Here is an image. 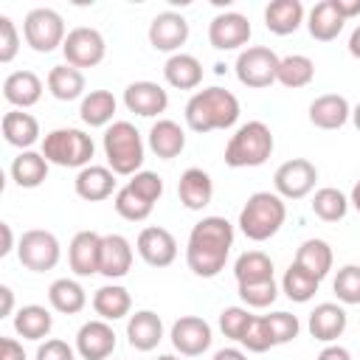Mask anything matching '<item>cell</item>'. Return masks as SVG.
Masks as SVG:
<instances>
[{"label": "cell", "mask_w": 360, "mask_h": 360, "mask_svg": "<svg viewBox=\"0 0 360 360\" xmlns=\"http://www.w3.org/2000/svg\"><path fill=\"white\" fill-rule=\"evenodd\" d=\"M233 248V225L225 217H202L186 245V264L200 278H214L228 262V253Z\"/></svg>", "instance_id": "1"}, {"label": "cell", "mask_w": 360, "mask_h": 360, "mask_svg": "<svg viewBox=\"0 0 360 360\" xmlns=\"http://www.w3.org/2000/svg\"><path fill=\"white\" fill-rule=\"evenodd\" d=\"M239 121V98L225 87H205L186 104V124L194 132L228 129Z\"/></svg>", "instance_id": "2"}, {"label": "cell", "mask_w": 360, "mask_h": 360, "mask_svg": "<svg viewBox=\"0 0 360 360\" xmlns=\"http://www.w3.org/2000/svg\"><path fill=\"white\" fill-rule=\"evenodd\" d=\"M287 219V205L276 191H256L239 211V228L248 239L264 242L278 233Z\"/></svg>", "instance_id": "3"}, {"label": "cell", "mask_w": 360, "mask_h": 360, "mask_svg": "<svg viewBox=\"0 0 360 360\" xmlns=\"http://www.w3.org/2000/svg\"><path fill=\"white\" fill-rule=\"evenodd\" d=\"M273 155V132L264 121H248L242 124L228 146H225V163L231 169H250V166H262L267 158Z\"/></svg>", "instance_id": "4"}, {"label": "cell", "mask_w": 360, "mask_h": 360, "mask_svg": "<svg viewBox=\"0 0 360 360\" xmlns=\"http://www.w3.org/2000/svg\"><path fill=\"white\" fill-rule=\"evenodd\" d=\"M104 155L115 174L132 177L143 166V141L135 124L129 121H112L104 132Z\"/></svg>", "instance_id": "5"}, {"label": "cell", "mask_w": 360, "mask_h": 360, "mask_svg": "<svg viewBox=\"0 0 360 360\" xmlns=\"http://www.w3.org/2000/svg\"><path fill=\"white\" fill-rule=\"evenodd\" d=\"M96 146H93V138L82 129H73V127H59V129H51L42 141V155L48 163H56V166H65V169H84L90 166V158H93Z\"/></svg>", "instance_id": "6"}, {"label": "cell", "mask_w": 360, "mask_h": 360, "mask_svg": "<svg viewBox=\"0 0 360 360\" xmlns=\"http://www.w3.org/2000/svg\"><path fill=\"white\" fill-rule=\"evenodd\" d=\"M22 37L25 42L37 51V53H51L53 48L65 45V20L59 11L48 8V6H39V8H31L22 20Z\"/></svg>", "instance_id": "7"}, {"label": "cell", "mask_w": 360, "mask_h": 360, "mask_svg": "<svg viewBox=\"0 0 360 360\" xmlns=\"http://www.w3.org/2000/svg\"><path fill=\"white\" fill-rule=\"evenodd\" d=\"M278 56L276 51L264 48V45H253V48H245L239 56H236V79L245 84V87H270L278 76Z\"/></svg>", "instance_id": "8"}, {"label": "cell", "mask_w": 360, "mask_h": 360, "mask_svg": "<svg viewBox=\"0 0 360 360\" xmlns=\"http://www.w3.org/2000/svg\"><path fill=\"white\" fill-rule=\"evenodd\" d=\"M59 239L51 233V231H42V228H31L20 236V245H17V256H20V264L34 270V273H45V270H53L59 264Z\"/></svg>", "instance_id": "9"}, {"label": "cell", "mask_w": 360, "mask_h": 360, "mask_svg": "<svg viewBox=\"0 0 360 360\" xmlns=\"http://www.w3.org/2000/svg\"><path fill=\"white\" fill-rule=\"evenodd\" d=\"M315 180H318V169L307 158L284 160L276 169V174H273V186H276V194L281 200H301V197H307L315 188Z\"/></svg>", "instance_id": "10"}, {"label": "cell", "mask_w": 360, "mask_h": 360, "mask_svg": "<svg viewBox=\"0 0 360 360\" xmlns=\"http://www.w3.org/2000/svg\"><path fill=\"white\" fill-rule=\"evenodd\" d=\"M62 53H65L68 65H73V68L82 70V68H96L104 59L107 45H104L101 31L87 28V25H79V28L68 31L65 45H62Z\"/></svg>", "instance_id": "11"}, {"label": "cell", "mask_w": 360, "mask_h": 360, "mask_svg": "<svg viewBox=\"0 0 360 360\" xmlns=\"http://www.w3.org/2000/svg\"><path fill=\"white\" fill-rule=\"evenodd\" d=\"M250 22L239 11H222L208 22V42L217 51H236L250 39Z\"/></svg>", "instance_id": "12"}, {"label": "cell", "mask_w": 360, "mask_h": 360, "mask_svg": "<svg viewBox=\"0 0 360 360\" xmlns=\"http://www.w3.org/2000/svg\"><path fill=\"white\" fill-rule=\"evenodd\" d=\"M135 250L138 256L149 264V267H169L177 259V239L160 228V225H149L138 233L135 239Z\"/></svg>", "instance_id": "13"}, {"label": "cell", "mask_w": 360, "mask_h": 360, "mask_svg": "<svg viewBox=\"0 0 360 360\" xmlns=\"http://www.w3.org/2000/svg\"><path fill=\"white\" fill-rule=\"evenodd\" d=\"M172 346L180 352V354H186V357H197V354H202L208 346H211V326H208V321H202V318H197V315H183V318H177L174 323H172Z\"/></svg>", "instance_id": "14"}, {"label": "cell", "mask_w": 360, "mask_h": 360, "mask_svg": "<svg viewBox=\"0 0 360 360\" xmlns=\"http://www.w3.org/2000/svg\"><path fill=\"white\" fill-rule=\"evenodd\" d=\"M186 39H188V22L177 11H160L149 22V42L155 51L180 53V45H186Z\"/></svg>", "instance_id": "15"}, {"label": "cell", "mask_w": 360, "mask_h": 360, "mask_svg": "<svg viewBox=\"0 0 360 360\" xmlns=\"http://www.w3.org/2000/svg\"><path fill=\"white\" fill-rule=\"evenodd\" d=\"M124 104L129 112L141 118H155L169 107V93L158 82H132L124 90Z\"/></svg>", "instance_id": "16"}, {"label": "cell", "mask_w": 360, "mask_h": 360, "mask_svg": "<svg viewBox=\"0 0 360 360\" xmlns=\"http://www.w3.org/2000/svg\"><path fill=\"white\" fill-rule=\"evenodd\" d=\"M115 349V332L107 321H87L76 332V352L84 360H107Z\"/></svg>", "instance_id": "17"}, {"label": "cell", "mask_w": 360, "mask_h": 360, "mask_svg": "<svg viewBox=\"0 0 360 360\" xmlns=\"http://www.w3.org/2000/svg\"><path fill=\"white\" fill-rule=\"evenodd\" d=\"M68 262L76 276H96L101 267V233L96 231H79L70 239Z\"/></svg>", "instance_id": "18"}, {"label": "cell", "mask_w": 360, "mask_h": 360, "mask_svg": "<svg viewBox=\"0 0 360 360\" xmlns=\"http://www.w3.org/2000/svg\"><path fill=\"white\" fill-rule=\"evenodd\" d=\"M73 188H76V194H79L82 200H87V202H101V200H107V197L112 194V188H115V172H112L110 166H96V163H90V166L79 169V174H76V180H73Z\"/></svg>", "instance_id": "19"}, {"label": "cell", "mask_w": 360, "mask_h": 360, "mask_svg": "<svg viewBox=\"0 0 360 360\" xmlns=\"http://www.w3.org/2000/svg\"><path fill=\"white\" fill-rule=\"evenodd\" d=\"M127 340L138 352H152L163 340V321L152 309H138L127 321Z\"/></svg>", "instance_id": "20"}, {"label": "cell", "mask_w": 360, "mask_h": 360, "mask_svg": "<svg viewBox=\"0 0 360 360\" xmlns=\"http://www.w3.org/2000/svg\"><path fill=\"white\" fill-rule=\"evenodd\" d=\"M3 98L17 110L34 107L42 98V79L34 70H14L3 82Z\"/></svg>", "instance_id": "21"}, {"label": "cell", "mask_w": 360, "mask_h": 360, "mask_svg": "<svg viewBox=\"0 0 360 360\" xmlns=\"http://www.w3.org/2000/svg\"><path fill=\"white\" fill-rule=\"evenodd\" d=\"M177 197L188 211H202L214 197V183H211L208 172H202L197 166L186 169L177 180Z\"/></svg>", "instance_id": "22"}, {"label": "cell", "mask_w": 360, "mask_h": 360, "mask_svg": "<svg viewBox=\"0 0 360 360\" xmlns=\"http://www.w3.org/2000/svg\"><path fill=\"white\" fill-rule=\"evenodd\" d=\"M132 267V245L121 233H107L101 236V267L98 273L107 278H121Z\"/></svg>", "instance_id": "23"}, {"label": "cell", "mask_w": 360, "mask_h": 360, "mask_svg": "<svg viewBox=\"0 0 360 360\" xmlns=\"http://www.w3.org/2000/svg\"><path fill=\"white\" fill-rule=\"evenodd\" d=\"M346 321L349 318H346L343 307H338L332 301H323L309 312V335L321 343H332L346 332Z\"/></svg>", "instance_id": "24"}, {"label": "cell", "mask_w": 360, "mask_h": 360, "mask_svg": "<svg viewBox=\"0 0 360 360\" xmlns=\"http://www.w3.org/2000/svg\"><path fill=\"white\" fill-rule=\"evenodd\" d=\"M352 118V107L338 93H323L309 104V121L318 129H340Z\"/></svg>", "instance_id": "25"}, {"label": "cell", "mask_w": 360, "mask_h": 360, "mask_svg": "<svg viewBox=\"0 0 360 360\" xmlns=\"http://www.w3.org/2000/svg\"><path fill=\"white\" fill-rule=\"evenodd\" d=\"M149 149L163 158V160H172L177 158L183 149H186V132L177 121L172 118H158L149 129Z\"/></svg>", "instance_id": "26"}, {"label": "cell", "mask_w": 360, "mask_h": 360, "mask_svg": "<svg viewBox=\"0 0 360 360\" xmlns=\"http://www.w3.org/2000/svg\"><path fill=\"white\" fill-rule=\"evenodd\" d=\"M343 25H346V17L338 11V3L335 0H321L309 11V17H307V28H309L312 39H318V42L338 39V34L343 31Z\"/></svg>", "instance_id": "27"}, {"label": "cell", "mask_w": 360, "mask_h": 360, "mask_svg": "<svg viewBox=\"0 0 360 360\" xmlns=\"http://www.w3.org/2000/svg\"><path fill=\"white\" fill-rule=\"evenodd\" d=\"M301 22H304V3L301 0H273L264 8V25H267V31H273L278 37L298 31Z\"/></svg>", "instance_id": "28"}, {"label": "cell", "mask_w": 360, "mask_h": 360, "mask_svg": "<svg viewBox=\"0 0 360 360\" xmlns=\"http://www.w3.org/2000/svg\"><path fill=\"white\" fill-rule=\"evenodd\" d=\"M3 138L17 146V149H31L39 138V121L31 115V112H22V110H8L3 115Z\"/></svg>", "instance_id": "29"}, {"label": "cell", "mask_w": 360, "mask_h": 360, "mask_svg": "<svg viewBox=\"0 0 360 360\" xmlns=\"http://www.w3.org/2000/svg\"><path fill=\"white\" fill-rule=\"evenodd\" d=\"M163 76L177 90H194L202 82V65L191 53H172L163 65Z\"/></svg>", "instance_id": "30"}, {"label": "cell", "mask_w": 360, "mask_h": 360, "mask_svg": "<svg viewBox=\"0 0 360 360\" xmlns=\"http://www.w3.org/2000/svg\"><path fill=\"white\" fill-rule=\"evenodd\" d=\"M45 177H48V160L42 152L25 149L11 160V180L20 188H37L45 183Z\"/></svg>", "instance_id": "31"}, {"label": "cell", "mask_w": 360, "mask_h": 360, "mask_svg": "<svg viewBox=\"0 0 360 360\" xmlns=\"http://www.w3.org/2000/svg\"><path fill=\"white\" fill-rule=\"evenodd\" d=\"M93 309L98 312L101 321H118L127 318L132 309V298L127 292V287L121 284H104L93 292Z\"/></svg>", "instance_id": "32"}, {"label": "cell", "mask_w": 360, "mask_h": 360, "mask_svg": "<svg viewBox=\"0 0 360 360\" xmlns=\"http://www.w3.org/2000/svg\"><path fill=\"white\" fill-rule=\"evenodd\" d=\"M51 326H53V315L45 307H39V304H25L14 315V329L25 340H42V338H48Z\"/></svg>", "instance_id": "33"}, {"label": "cell", "mask_w": 360, "mask_h": 360, "mask_svg": "<svg viewBox=\"0 0 360 360\" xmlns=\"http://www.w3.org/2000/svg\"><path fill=\"white\" fill-rule=\"evenodd\" d=\"M332 248H329V242H323V239H307V242H301V248L295 250V264L298 267H304L309 276H315L318 281L332 270Z\"/></svg>", "instance_id": "34"}, {"label": "cell", "mask_w": 360, "mask_h": 360, "mask_svg": "<svg viewBox=\"0 0 360 360\" xmlns=\"http://www.w3.org/2000/svg\"><path fill=\"white\" fill-rule=\"evenodd\" d=\"M48 301L56 312L62 315H76L84 309L87 304V295H84V287L76 281V278H56L51 287H48Z\"/></svg>", "instance_id": "35"}, {"label": "cell", "mask_w": 360, "mask_h": 360, "mask_svg": "<svg viewBox=\"0 0 360 360\" xmlns=\"http://www.w3.org/2000/svg\"><path fill=\"white\" fill-rule=\"evenodd\" d=\"M48 90L59 101H73L84 93V73L73 65H56L48 70Z\"/></svg>", "instance_id": "36"}, {"label": "cell", "mask_w": 360, "mask_h": 360, "mask_svg": "<svg viewBox=\"0 0 360 360\" xmlns=\"http://www.w3.org/2000/svg\"><path fill=\"white\" fill-rule=\"evenodd\" d=\"M79 115L87 127H107L115 115V96L110 90H90L82 98Z\"/></svg>", "instance_id": "37"}, {"label": "cell", "mask_w": 360, "mask_h": 360, "mask_svg": "<svg viewBox=\"0 0 360 360\" xmlns=\"http://www.w3.org/2000/svg\"><path fill=\"white\" fill-rule=\"evenodd\" d=\"M315 79V62L304 53H290L278 62V76L276 82L290 87V90H298V87H307L309 82Z\"/></svg>", "instance_id": "38"}, {"label": "cell", "mask_w": 360, "mask_h": 360, "mask_svg": "<svg viewBox=\"0 0 360 360\" xmlns=\"http://www.w3.org/2000/svg\"><path fill=\"white\" fill-rule=\"evenodd\" d=\"M233 276L239 284L267 281V278H273V259L262 250H245L233 264Z\"/></svg>", "instance_id": "39"}, {"label": "cell", "mask_w": 360, "mask_h": 360, "mask_svg": "<svg viewBox=\"0 0 360 360\" xmlns=\"http://www.w3.org/2000/svg\"><path fill=\"white\" fill-rule=\"evenodd\" d=\"M318 278L315 276H309L304 267H298L295 262L287 267V273H284V278H281V290H284V295L290 298V301H295V304H307L315 292H318Z\"/></svg>", "instance_id": "40"}, {"label": "cell", "mask_w": 360, "mask_h": 360, "mask_svg": "<svg viewBox=\"0 0 360 360\" xmlns=\"http://www.w3.org/2000/svg\"><path fill=\"white\" fill-rule=\"evenodd\" d=\"M346 211H349V200H346L343 191H338V188H332V186L315 191V197H312V214H315L318 219H323V222H338V219L346 217Z\"/></svg>", "instance_id": "41"}, {"label": "cell", "mask_w": 360, "mask_h": 360, "mask_svg": "<svg viewBox=\"0 0 360 360\" xmlns=\"http://www.w3.org/2000/svg\"><path fill=\"white\" fill-rule=\"evenodd\" d=\"M112 205H115L118 217H124V219H129V222H141V219H146V217L152 214V208H155L149 200H143V197H141L138 191H132L129 186L118 188Z\"/></svg>", "instance_id": "42"}, {"label": "cell", "mask_w": 360, "mask_h": 360, "mask_svg": "<svg viewBox=\"0 0 360 360\" xmlns=\"http://www.w3.org/2000/svg\"><path fill=\"white\" fill-rule=\"evenodd\" d=\"M332 290L338 295V301L343 304H360V267L357 264H346L338 270Z\"/></svg>", "instance_id": "43"}, {"label": "cell", "mask_w": 360, "mask_h": 360, "mask_svg": "<svg viewBox=\"0 0 360 360\" xmlns=\"http://www.w3.org/2000/svg\"><path fill=\"white\" fill-rule=\"evenodd\" d=\"M276 295H278V287H276L273 278H267V281H253V284H239V298H242L248 307H253V309L270 307V304L276 301Z\"/></svg>", "instance_id": "44"}, {"label": "cell", "mask_w": 360, "mask_h": 360, "mask_svg": "<svg viewBox=\"0 0 360 360\" xmlns=\"http://www.w3.org/2000/svg\"><path fill=\"white\" fill-rule=\"evenodd\" d=\"M264 321H267V326H270V335H273V343H276V346L290 343V340H295V338H298L301 323H298V318H295V315H290V312L278 309V312L264 315Z\"/></svg>", "instance_id": "45"}, {"label": "cell", "mask_w": 360, "mask_h": 360, "mask_svg": "<svg viewBox=\"0 0 360 360\" xmlns=\"http://www.w3.org/2000/svg\"><path fill=\"white\" fill-rule=\"evenodd\" d=\"M253 318H256V315H250L245 307H228V309H222V315H219V329H222L225 338L242 340V335H245V329L250 326Z\"/></svg>", "instance_id": "46"}, {"label": "cell", "mask_w": 360, "mask_h": 360, "mask_svg": "<svg viewBox=\"0 0 360 360\" xmlns=\"http://www.w3.org/2000/svg\"><path fill=\"white\" fill-rule=\"evenodd\" d=\"M248 352H267L270 346H276L273 343V335H270V326H267V321H264V315H256L253 321H250V326L245 329V335H242V340H239Z\"/></svg>", "instance_id": "47"}, {"label": "cell", "mask_w": 360, "mask_h": 360, "mask_svg": "<svg viewBox=\"0 0 360 360\" xmlns=\"http://www.w3.org/2000/svg\"><path fill=\"white\" fill-rule=\"evenodd\" d=\"M132 191H138L143 200H149L152 205L160 200V194H163V177L160 174H155V172H146V169H141L138 174H132V180L127 183Z\"/></svg>", "instance_id": "48"}, {"label": "cell", "mask_w": 360, "mask_h": 360, "mask_svg": "<svg viewBox=\"0 0 360 360\" xmlns=\"http://www.w3.org/2000/svg\"><path fill=\"white\" fill-rule=\"evenodd\" d=\"M20 51V34H17V25L11 22V17H0V62L8 65Z\"/></svg>", "instance_id": "49"}, {"label": "cell", "mask_w": 360, "mask_h": 360, "mask_svg": "<svg viewBox=\"0 0 360 360\" xmlns=\"http://www.w3.org/2000/svg\"><path fill=\"white\" fill-rule=\"evenodd\" d=\"M37 360H76V352H73V346H68L65 340L51 338V340H45V343H39Z\"/></svg>", "instance_id": "50"}, {"label": "cell", "mask_w": 360, "mask_h": 360, "mask_svg": "<svg viewBox=\"0 0 360 360\" xmlns=\"http://www.w3.org/2000/svg\"><path fill=\"white\" fill-rule=\"evenodd\" d=\"M0 360H25V352L14 338H3L0 340Z\"/></svg>", "instance_id": "51"}, {"label": "cell", "mask_w": 360, "mask_h": 360, "mask_svg": "<svg viewBox=\"0 0 360 360\" xmlns=\"http://www.w3.org/2000/svg\"><path fill=\"white\" fill-rule=\"evenodd\" d=\"M318 360H352V354H349V349H343V346H338V343H332V346H326V349H321V354H318Z\"/></svg>", "instance_id": "52"}, {"label": "cell", "mask_w": 360, "mask_h": 360, "mask_svg": "<svg viewBox=\"0 0 360 360\" xmlns=\"http://www.w3.org/2000/svg\"><path fill=\"white\" fill-rule=\"evenodd\" d=\"M335 3H338V11H340L346 20L360 14V0H335Z\"/></svg>", "instance_id": "53"}, {"label": "cell", "mask_w": 360, "mask_h": 360, "mask_svg": "<svg viewBox=\"0 0 360 360\" xmlns=\"http://www.w3.org/2000/svg\"><path fill=\"white\" fill-rule=\"evenodd\" d=\"M0 298H3V307H0V315H11V307H14V292L11 287H0Z\"/></svg>", "instance_id": "54"}, {"label": "cell", "mask_w": 360, "mask_h": 360, "mask_svg": "<svg viewBox=\"0 0 360 360\" xmlns=\"http://www.w3.org/2000/svg\"><path fill=\"white\" fill-rule=\"evenodd\" d=\"M214 360H248V354L239 352V349H233V346H228V349H219L214 354Z\"/></svg>", "instance_id": "55"}, {"label": "cell", "mask_w": 360, "mask_h": 360, "mask_svg": "<svg viewBox=\"0 0 360 360\" xmlns=\"http://www.w3.org/2000/svg\"><path fill=\"white\" fill-rule=\"evenodd\" d=\"M0 231H3V248H0V256H6V253L11 250V245H14V236H11V225H8V222H3V225H0Z\"/></svg>", "instance_id": "56"}, {"label": "cell", "mask_w": 360, "mask_h": 360, "mask_svg": "<svg viewBox=\"0 0 360 360\" xmlns=\"http://www.w3.org/2000/svg\"><path fill=\"white\" fill-rule=\"evenodd\" d=\"M349 53L354 56V59H360V25L352 31V37H349Z\"/></svg>", "instance_id": "57"}, {"label": "cell", "mask_w": 360, "mask_h": 360, "mask_svg": "<svg viewBox=\"0 0 360 360\" xmlns=\"http://www.w3.org/2000/svg\"><path fill=\"white\" fill-rule=\"evenodd\" d=\"M349 202L354 205V211L360 214V180L354 183V188H352V197H349Z\"/></svg>", "instance_id": "58"}, {"label": "cell", "mask_w": 360, "mask_h": 360, "mask_svg": "<svg viewBox=\"0 0 360 360\" xmlns=\"http://www.w3.org/2000/svg\"><path fill=\"white\" fill-rule=\"evenodd\" d=\"M352 121H354V127L360 129V104H357V107L352 110Z\"/></svg>", "instance_id": "59"}, {"label": "cell", "mask_w": 360, "mask_h": 360, "mask_svg": "<svg viewBox=\"0 0 360 360\" xmlns=\"http://www.w3.org/2000/svg\"><path fill=\"white\" fill-rule=\"evenodd\" d=\"M158 360H180V357H174V354H160Z\"/></svg>", "instance_id": "60"}]
</instances>
